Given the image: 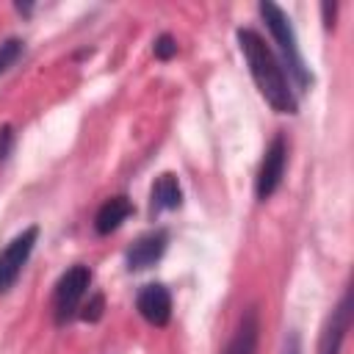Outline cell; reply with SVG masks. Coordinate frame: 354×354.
<instances>
[{"instance_id":"obj_12","label":"cell","mask_w":354,"mask_h":354,"mask_svg":"<svg viewBox=\"0 0 354 354\" xmlns=\"http://www.w3.org/2000/svg\"><path fill=\"white\" fill-rule=\"evenodd\" d=\"M22 55V39H6L0 41V75L14 66V61Z\"/></svg>"},{"instance_id":"obj_3","label":"cell","mask_w":354,"mask_h":354,"mask_svg":"<svg viewBox=\"0 0 354 354\" xmlns=\"http://www.w3.org/2000/svg\"><path fill=\"white\" fill-rule=\"evenodd\" d=\"M88 285H91V271H88V266H72V268H66V271L58 277L55 290H53V315H55V324H58V326L69 324V321L77 315Z\"/></svg>"},{"instance_id":"obj_13","label":"cell","mask_w":354,"mask_h":354,"mask_svg":"<svg viewBox=\"0 0 354 354\" xmlns=\"http://www.w3.org/2000/svg\"><path fill=\"white\" fill-rule=\"evenodd\" d=\"M152 53H155L158 61H171V58L177 55V39H174L171 33H160V36H155V41H152Z\"/></svg>"},{"instance_id":"obj_6","label":"cell","mask_w":354,"mask_h":354,"mask_svg":"<svg viewBox=\"0 0 354 354\" xmlns=\"http://www.w3.org/2000/svg\"><path fill=\"white\" fill-rule=\"evenodd\" d=\"M348 326H351V288H346V293L340 296L337 307L326 318L321 340H318V354H340L343 340L348 335Z\"/></svg>"},{"instance_id":"obj_16","label":"cell","mask_w":354,"mask_h":354,"mask_svg":"<svg viewBox=\"0 0 354 354\" xmlns=\"http://www.w3.org/2000/svg\"><path fill=\"white\" fill-rule=\"evenodd\" d=\"M282 354H301V343H299V335H296V332H290V335L285 337Z\"/></svg>"},{"instance_id":"obj_14","label":"cell","mask_w":354,"mask_h":354,"mask_svg":"<svg viewBox=\"0 0 354 354\" xmlns=\"http://www.w3.org/2000/svg\"><path fill=\"white\" fill-rule=\"evenodd\" d=\"M102 310H105V299H102V293H94V296L88 299V304H83L80 318L88 321V324H94V321L102 318Z\"/></svg>"},{"instance_id":"obj_7","label":"cell","mask_w":354,"mask_h":354,"mask_svg":"<svg viewBox=\"0 0 354 354\" xmlns=\"http://www.w3.org/2000/svg\"><path fill=\"white\" fill-rule=\"evenodd\" d=\"M166 246H169V232L163 227L149 230V232H144V235H138L133 241V246L124 254V263H127L130 271H144V268L155 266L163 257Z\"/></svg>"},{"instance_id":"obj_17","label":"cell","mask_w":354,"mask_h":354,"mask_svg":"<svg viewBox=\"0 0 354 354\" xmlns=\"http://www.w3.org/2000/svg\"><path fill=\"white\" fill-rule=\"evenodd\" d=\"M335 3H321V14H324V22H326V28H332L335 25Z\"/></svg>"},{"instance_id":"obj_2","label":"cell","mask_w":354,"mask_h":354,"mask_svg":"<svg viewBox=\"0 0 354 354\" xmlns=\"http://www.w3.org/2000/svg\"><path fill=\"white\" fill-rule=\"evenodd\" d=\"M257 11H260L266 28L271 30L274 41L279 44V53H282V61H285L290 77L296 80V86H299L301 91H307V88L313 86V72H310V66H307L304 58H301V50H299V41H296V30H293L288 14H285L277 3H268V0H263V3L257 6Z\"/></svg>"},{"instance_id":"obj_11","label":"cell","mask_w":354,"mask_h":354,"mask_svg":"<svg viewBox=\"0 0 354 354\" xmlns=\"http://www.w3.org/2000/svg\"><path fill=\"white\" fill-rule=\"evenodd\" d=\"M257 337H260V315H257V307H246L224 354H254L257 351Z\"/></svg>"},{"instance_id":"obj_9","label":"cell","mask_w":354,"mask_h":354,"mask_svg":"<svg viewBox=\"0 0 354 354\" xmlns=\"http://www.w3.org/2000/svg\"><path fill=\"white\" fill-rule=\"evenodd\" d=\"M133 202L127 199V196H111V199H105L102 202V207L97 210V216H94V230H97V235H111V232H116L130 216H133Z\"/></svg>"},{"instance_id":"obj_5","label":"cell","mask_w":354,"mask_h":354,"mask_svg":"<svg viewBox=\"0 0 354 354\" xmlns=\"http://www.w3.org/2000/svg\"><path fill=\"white\" fill-rule=\"evenodd\" d=\"M36 241H39V227H25L0 252V293L14 288V282L19 279L22 268H25V263H28L33 246H36Z\"/></svg>"},{"instance_id":"obj_10","label":"cell","mask_w":354,"mask_h":354,"mask_svg":"<svg viewBox=\"0 0 354 354\" xmlns=\"http://www.w3.org/2000/svg\"><path fill=\"white\" fill-rule=\"evenodd\" d=\"M180 205H183L180 180L171 171L158 174L155 183H152V191H149V210H152V216L160 213V210H177Z\"/></svg>"},{"instance_id":"obj_4","label":"cell","mask_w":354,"mask_h":354,"mask_svg":"<svg viewBox=\"0 0 354 354\" xmlns=\"http://www.w3.org/2000/svg\"><path fill=\"white\" fill-rule=\"evenodd\" d=\"M285 166H288V144H285V136L277 133L271 138V144L266 147L257 177H254V194H257L260 202L274 196V191L279 188V183L285 177Z\"/></svg>"},{"instance_id":"obj_15","label":"cell","mask_w":354,"mask_h":354,"mask_svg":"<svg viewBox=\"0 0 354 354\" xmlns=\"http://www.w3.org/2000/svg\"><path fill=\"white\" fill-rule=\"evenodd\" d=\"M14 149V127L11 124H0V163L11 155Z\"/></svg>"},{"instance_id":"obj_8","label":"cell","mask_w":354,"mask_h":354,"mask_svg":"<svg viewBox=\"0 0 354 354\" xmlns=\"http://www.w3.org/2000/svg\"><path fill=\"white\" fill-rule=\"evenodd\" d=\"M136 310L152 326H166L171 318V293L160 282H149L136 296Z\"/></svg>"},{"instance_id":"obj_1","label":"cell","mask_w":354,"mask_h":354,"mask_svg":"<svg viewBox=\"0 0 354 354\" xmlns=\"http://www.w3.org/2000/svg\"><path fill=\"white\" fill-rule=\"evenodd\" d=\"M235 36H238V47L243 53V61L249 66V75L257 83V88L266 97V102L277 113H296L299 111V100H296V94H293L290 83H288V75H285L282 64L277 61V55L266 44V39L252 28H238Z\"/></svg>"}]
</instances>
